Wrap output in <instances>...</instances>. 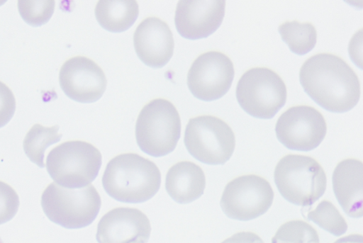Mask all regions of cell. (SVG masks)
I'll return each instance as SVG.
<instances>
[{"label":"cell","mask_w":363,"mask_h":243,"mask_svg":"<svg viewBox=\"0 0 363 243\" xmlns=\"http://www.w3.org/2000/svg\"><path fill=\"white\" fill-rule=\"evenodd\" d=\"M299 79L307 95L331 113L350 111L360 98L357 76L343 60L333 55L309 58L300 69Z\"/></svg>","instance_id":"cell-1"},{"label":"cell","mask_w":363,"mask_h":243,"mask_svg":"<svg viewBox=\"0 0 363 243\" xmlns=\"http://www.w3.org/2000/svg\"><path fill=\"white\" fill-rule=\"evenodd\" d=\"M157 166L139 154H120L106 168L102 183L113 199L128 203L150 200L159 191L162 180Z\"/></svg>","instance_id":"cell-2"},{"label":"cell","mask_w":363,"mask_h":243,"mask_svg":"<svg viewBox=\"0 0 363 243\" xmlns=\"http://www.w3.org/2000/svg\"><path fill=\"white\" fill-rule=\"evenodd\" d=\"M274 177L282 197L296 205H312L326 190L327 177L323 167L308 156L284 157L277 164Z\"/></svg>","instance_id":"cell-3"},{"label":"cell","mask_w":363,"mask_h":243,"mask_svg":"<svg viewBox=\"0 0 363 243\" xmlns=\"http://www.w3.org/2000/svg\"><path fill=\"white\" fill-rule=\"evenodd\" d=\"M182 123L176 107L165 99H155L141 111L135 135L140 149L154 157L172 152L181 137Z\"/></svg>","instance_id":"cell-4"},{"label":"cell","mask_w":363,"mask_h":243,"mask_svg":"<svg viewBox=\"0 0 363 243\" xmlns=\"http://www.w3.org/2000/svg\"><path fill=\"white\" fill-rule=\"evenodd\" d=\"M102 154L90 143L69 141L54 148L47 159V169L59 186L79 189L89 186L98 176Z\"/></svg>","instance_id":"cell-5"},{"label":"cell","mask_w":363,"mask_h":243,"mask_svg":"<svg viewBox=\"0 0 363 243\" xmlns=\"http://www.w3.org/2000/svg\"><path fill=\"white\" fill-rule=\"evenodd\" d=\"M101 198L93 185L69 189L52 183L44 191L42 206L48 217L67 229L90 225L97 217Z\"/></svg>","instance_id":"cell-6"},{"label":"cell","mask_w":363,"mask_h":243,"mask_svg":"<svg viewBox=\"0 0 363 243\" xmlns=\"http://www.w3.org/2000/svg\"><path fill=\"white\" fill-rule=\"evenodd\" d=\"M236 98L248 115L259 119H271L286 104V87L272 70L254 68L246 72L238 81Z\"/></svg>","instance_id":"cell-7"},{"label":"cell","mask_w":363,"mask_h":243,"mask_svg":"<svg viewBox=\"0 0 363 243\" xmlns=\"http://www.w3.org/2000/svg\"><path fill=\"white\" fill-rule=\"evenodd\" d=\"M184 144L189 154L198 161L208 165H223L234 152L235 136L221 119L203 115L189 120Z\"/></svg>","instance_id":"cell-8"},{"label":"cell","mask_w":363,"mask_h":243,"mask_svg":"<svg viewBox=\"0 0 363 243\" xmlns=\"http://www.w3.org/2000/svg\"><path fill=\"white\" fill-rule=\"evenodd\" d=\"M274 197V191L265 179L255 174L244 175L226 185L220 206L228 217L248 221L267 213Z\"/></svg>","instance_id":"cell-9"},{"label":"cell","mask_w":363,"mask_h":243,"mask_svg":"<svg viewBox=\"0 0 363 243\" xmlns=\"http://www.w3.org/2000/svg\"><path fill=\"white\" fill-rule=\"evenodd\" d=\"M278 140L287 149L309 152L324 140L327 125L323 115L313 107H292L278 119L275 127Z\"/></svg>","instance_id":"cell-10"},{"label":"cell","mask_w":363,"mask_h":243,"mask_svg":"<svg viewBox=\"0 0 363 243\" xmlns=\"http://www.w3.org/2000/svg\"><path fill=\"white\" fill-rule=\"evenodd\" d=\"M234 77V66L230 58L221 52H209L194 61L188 73L187 84L195 98L213 101L228 92Z\"/></svg>","instance_id":"cell-11"},{"label":"cell","mask_w":363,"mask_h":243,"mask_svg":"<svg viewBox=\"0 0 363 243\" xmlns=\"http://www.w3.org/2000/svg\"><path fill=\"white\" fill-rule=\"evenodd\" d=\"M60 84L65 94L82 103L98 101L107 87L106 77L91 60L77 57L67 61L60 73Z\"/></svg>","instance_id":"cell-12"},{"label":"cell","mask_w":363,"mask_h":243,"mask_svg":"<svg viewBox=\"0 0 363 243\" xmlns=\"http://www.w3.org/2000/svg\"><path fill=\"white\" fill-rule=\"evenodd\" d=\"M225 13V1H194L178 3L175 26L179 34L189 40L205 39L221 26Z\"/></svg>","instance_id":"cell-13"},{"label":"cell","mask_w":363,"mask_h":243,"mask_svg":"<svg viewBox=\"0 0 363 243\" xmlns=\"http://www.w3.org/2000/svg\"><path fill=\"white\" fill-rule=\"evenodd\" d=\"M151 224L141 210L117 208L107 213L98 225L99 243H147Z\"/></svg>","instance_id":"cell-14"},{"label":"cell","mask_w":363,"mask_h":243,"mask_svg":"<svg viewBox=\"0 0 363 243\" xmlns=\"http://www.w3.org/2000/svg\"><path fill=\"white\" fill-rule=\"evenodd\" d=\"M134 47L141 62L149 67L160 69L172 58L174 40L166 23L157 18H149L138 27Z\"/></svg>","instance_id":"cell-15"},{"label":"cell","mask_w":363,"mask_h":243,"mask_svg":"<svg viewBox=\"0 0 363 243\" xmlns=\"http://www.w3.org/2000/svg\"><path fill=\"white\" fill-rule=\"evenodd\" d=\"M363 164L354 159H345L336 166L332 177L333 188L340 205L351 217L363 214Z\"/></svg>","instance_id":"cell-16"},{"label":"cell","mask_w":363,"mask_h":243,"mask_svg":"<svg viewBox=\"0 0 363 243\" xmlns=\"http://www.w3.org/2000/svg\"><path fill=\"white\" fill-rule=\"evenodd\" d=\"M203 169L191 162H180L172 166L166 176V189L169 196L180 204L199 198L206 188Z\"/></svg>","instance_id":"cell-17"},{"label":"cell","mask_w":363,"mask_h":243,"mask_svg":"<svg viewBox=\"0 0 363 243\" xmlns=\"http://www.w3.org/2000/svg\"><path fill=\"white\" fill-rule=\"evenodd\" d=\"M95 15L104 29L113 33H121L135 24L139 16V7L133 0H102L97 4Z\"/></svg>","instance_id":"cell-18"},{"label":"cell","mask_w":363,"mask_h":243,"mask_svg":"<svg viewBox=\"0 0 363 243\" xmlns=\"http://www.w3.org/2000/svg\"><path fill=\"white\" fill-rule=\"evenodd\" d=\"M59 125L47 128L36 124L27 134L23 143L25 152L31 162L39 167H45L47 149L61 140L63 135L59 134Z\"/></svg>","instance_id":"cell-19"},{"label":"cell","mask_w":363,"mask_h":243,"mask_svg":"<svg viewBox=\"0 0 363 243\" xmlns=\"http://www.w3.org/2000/svg\"><path fill=\"white\" fill-rule=\"evenodd\" d=\"M278 30L291 52L298 56L309 53L316 45L317 33L310 23L286 22L281 25Z\"/></svg>","instance_id":"cell-20"},{"label":"cell","mask_w":363,"mask_h":243,"mask_svg":"<svg viewBox=\"0 0 363 243\" xmlns=\"http://www.w3.org/2000/svg\"><path fill=\"white\" fill-rule=\"evenodd\" d=\"M307 218L335 236H340L347 230L345 218L328 200L321 201L314 210L309 211Z\"/></svg>","instance_id":"cell-21"},{"label":"cell","mask_w":363,"mask_h":243,"mask_svg":"<svg viewBox=\"0 0 363 243\" xmlns=\"http://www.w3.org/2000/svg\"><path fill=\"white\" fill-rule=\"evenodd\" d=\"M272 243H320L316 230L308 222L295 220L285 222L277 231Z\"/></svg>","instance_id":"cell-22"},{"label":"cell","mask_w":363,"mask_h":243,"mask_svg":"<svg viewBox=\"0 0 363 243\" xmlns=\"http://www.w3.org/2000/svg\"><path fill=\"white\" fill-rule=\"evenodd\" d=\"M55 9V1H19L18 10L23 21L38 28L47 24Z\"/></svg>","instance_id":"cell-23"},{"label":"cell","mask_w":363,"mask_h":243,"mask_svg":"<svg viewBox=\"0 0 363 243\" xmlns=\"http://www.w3.org/2000/svg\"><path fill=\"white\" fill-rule=\"evenodd\" d=\"M20 198L9 184L0 181V225L11 220L17 214Z\"/></svg>","instance_id":"cell-24"},{"label":"cell","mask_w":363,"mask_h":243,"mask_svg":"<svg viewBox=\"0 0 363 243\" xmlns=\"http://www.w3.org/2000/svg\"><path fill=\"white\" fill-rule=\"evenodd\" d=\"M16 101L12 91L0 81V128L5 127L13 118Z\"/></svg>","instance_id":"cell-25"},{"label":"cell","mask_w":363,"mask_h":243,"mask_svg":"<svg viewBox=\"0 0 363 243\" xmlns=\"http://www.w3.org/2000/svg\"><path fill=\"white\" fill-rule=\"evenodd\" d=\"M222 243H264L262 238L252 232H238Z\"/></svg>","instance_id":"cell-26"},{"label":"cell","mask_w":363,"mask_h":243,"mask_svg":"<svg viewBox=\"0 0 363 243\" xmlns=\"http://www.w3.org/2000/svg\"><path fill=\"white\" fill-rule=\"evenodd\" d=\"M334 243H363V237L359 234H350L338 239Z\"/></svg>","instance_id":"cell-27"},{"label":"cell","mask_w":363,"mask_h":243,"mask_svg":"<svg viewBox=\"0 0 363 243\" xmlns=\"http://www.w3.org/2000/svg\"><path fill=\"white\" fill-rule=\"evenodd\" d=\"M0 243H4V241L2 240L1 237H0Z\"/></svg>","instance_id":"cell-28"}]
</instances>
